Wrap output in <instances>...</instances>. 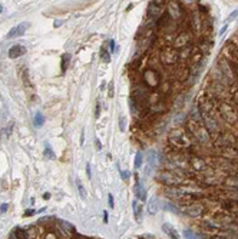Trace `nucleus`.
Instances as JSON below:
<instances>
[{"mask_svg": "<svg viewBox=\"0 0 238 239\" xmlns=\"http://www.w3.org/2000/svg\"><path fill=\"white\" fill-rule=\"evenodd\" d=\"M25 53H26L25 46H22V45H15V46H12L10 50H9V57H10V59H16V57H19V56H23Z\"/></svg>", "mask_w": 238, "mask_h": 239, "instance_id": "obj_2", "label": "nucleus"}, {"mask_svg": "<svg viewBox=\"0 0 238 239\" xmlns=\"http://www.w3.org/2000/svg\"><path fill=\"white\" fill-rule=\"evenodd\" d=\"M95 146H96V148H98V149H99V150H100V149H102V143H100V142H99V139H96V140H95Z\"/></svg>", "mask_w": 238, "mask_h": 239, "instance_id": "obj_16", "label": "nucleus"}, {"mask_svg": "<svg viewBox=\"0 0 238 239\" xmlns=\"http://www.w3.org/2000/svg\"><path fill=\"white\" fill-rule=\"evenodd\" d=\"M86 173H88V178H92V172H90V165L89 163L86 165Z\"/></svg>", "mask_w": 238, "mask_h": 239, "instance_id": "obj_14", "label": "nucleus"}, {"mask_svg": "<svg viewBox=\"0 0 238 239\" xmlns=\"http://www.w3.org/2000/svg\"><path fill=\"white\" fill-rule=\"evenodd\" d=\"M132 206H134L135 219H136L138 222H141V219H142V205H139L138 200H134V202H132Z\"/></svg>", "mask_w": 238, "mask_h": 239, "instance_id": "obj_3", "label": "nucleus"}, {"mask_svg": "<svg viewBox=\"0 0 238 239\" xmlns=\"http://www.w3.org/2000/svg\"><path fill=\"white\" fill-rule=\"evenodd\" d=\"M100 57H102L103 62H108V63L110 62V55L106 53V50H102V52H100Z\"/></svg>", "mask_w": 238, "mask_h": 239, "instance_id": "obj_8", "label": "nucleus"}, {"mask_svg": "<svg viewBox=\"0 0 238 239\" xmlns=\"http://www.w3.org/2000/svg\"><path fill=\"white\" fill-rule=\"evenodd\" d=\"M103 222H105V223L108 222V215H106V212H103Z\"/></svg>", "mask_w": 238, "mask_h": 239, "instance_id": "obj_20", "label": "nucleus"}, {"mask_svg": "<svg viewBox=\"0 0 238 239\" xmlns=\"http://www.w3.org/2000/svg\"><path fill=\"white\" fill-rule=\"evenodd\" d=\"M109 97H113V82H109V92H108Z\"/></svg>", "mask_w": 238, "mask_h": 239, "instance_id": "obj_12", "label": "nucleus"}, {"mask_svg": "<svg viewBox=\"0 0 238 239\" xmlns=\"http://www.w3.org/2000/svg\"><path fill=\"white\" fill-rule=\"evenodd\" d=\"M141 166H142V153L139 152V153H136V158H135V168L139 169Z\"/></svg>", "mask_w": 238, "mask_h": 239, "instance_id": "obj_7", "label": "nucleus"}, {"mask_svg": "<svg viewBox=\"0 0 238 239\" xmlns=\"http://www.w3.org/2000/svg\"><path fill=\"white\" fill-rule=\"evenodd\" d=\"M121 175H122V179H128L129 178V172H126V170L121 172Z\"/></svg>", "mask_w": 238, "mask_h": 239, "instance_id": "obj_15", "label": "nucleus"}, {"mask_svg": "<svg viewBox=\"0 0 238 239\" xmlns=\"http://www.w3.org/2000/svg\"><path fill=\"white\" fill-rule=\"evenodd\" d=\"M6 209H7V205L5 203V205H2V209H0V210H2V212H6Z\"/></svg>", "mask_w": 238, "mask_h": 239, "instance_id": "obj_19", "label": "nucleus"}, {"mask_svg": "<svg viewBox=\"0 0 238 239\" xmlns=\"http://www.w3.org/2000/svg\"><path fill=\"white\" fill-rule=\"evenodd\" d=\"M125 128H126V117L121 116L119 117V129H121V132H125Z\"/></svg>", "mask_w": 238, "mask_h": 239, "instance_id": "obj_6", "label": "nucleus"}, {"mask_svg": "<svg viewBox=\"0 0 238 239\" xmlns=\"http://www.w3.org/2000/svg\"><path fill=\"white\" fill-rule=\"evenodd\" d=\"M69 55H63V67H62V72H65L66 70V67H68V63H69Z\"/></svg>", "mask_w": 238, "mask_h": 239, "instance_id": "obj_11", "label": "nucleus"}, {"mask_svg": "<svg viewBox=\"0 0 238 239\" xmlns=\"http://www.w3.org/2000/svg\"><path fill=\"white\" fill-rule=\"evenodd\" d=\"M95 116L99 117L100 116V107H99V103H96V109H95Z\"/></svg>", "mask_w": 238, "mask_h": 239, "instance_id": "obj_13", "label": "nucleus"}, {"mask_svg": "<svg viewBox=\"0 0 238 239\" xmlns=\"http://www.w3.org/2000/svg\"><path fill=\"white\" fill-rule=\"evenodd\" d=\"M0 12H2V6H0Z\"/></svg>", "mask_w": 238, "mask_h": 239, "instance_id": "obj_21", "label": "nucleus"}, {"mask_svg": "<svg viewBox=\"0 0 238 239\" xmlns=\"http://www.w3.org/2000/svg\"><path fill=\"white\" fill-rule=\"evenodd\" d=\"M135 193H136V198H138V199H141V200H145V199H146V192H145L144 188H141L138 179H136V185H135Z\"/></svg>", "mask_w": 238, "mask_h": 239, "instance_id": "obj_4", "label": "nucleus"}, {"mask_svg": "<svg viewBox=\"0 0 238 239\" xmlns=\"http://www.w3.org/2000/svg\"><path fill=\"white\" fill-rule=\"evenodd\" d=\"M76 186H78V190H79L80 198H82V199H85V198H86V190L83 189V185H82V182H80L79 179H76Z\"/></svg>", "mask_w": 238, "mask_h": 239, "instance_id": "obj_5", "label": "nucleus"}, {"mask_svg": "<svg viewBox=\"0 0 238 239\" xmlns=\"http://www.w3.org/2000/svg\"><path fill=\"white\" fill-rule=\"evenodd\" d=\"M45 156L50 158V159H55V153H53L52 149H49V146H46V149H45Z\"/></svg>", "mask_w": 238, "mask_h": 239, "instance_id": "obj_10", "label": "nucleus"}, {"mask_svg": "<svg viewBox=\"0 0 238 239\" xmlns=\"http://www.w3.org/2000/svg\"><path fill=\"white\" fill-rule=\"evenodd\" d=\"M109 45H110V50H115V42H113V40H110V43H109Z\"/></svg>", "mask_w": 238, "mask_h": 239, "instance_id": "obj_18", "label": "nucleus"}, {"mask_svg": "<svg viewBox=\"0 0 238 239\" xmlns=\"http://www.w3.org/2000/svg\"><path fill=\"white\" fill-rule=\"evenodd\" d=\"M43 116L42 113H36V119H35V125H43Z\"/></svg>", "mask_w": 238, "mask_h": 239, "instance_id": "obj_9", "label": "nucleus"}, {"mask_svg": "<svg viewBox=\"0 0 238 239\" xmlns=\"http://www.w3.org/2000/svg\"><path fill=\"white\" fill-rule=\"evenodd\" d=\"M109 205H110V208H113V196L112 195H109Z\"/></svg>", "mask_w": 238, "mask_h": 239, "instance_id": "obj_17", "label": "nucleus"}, {"mask_svg": "<svg viewBox=\"0 0 238 239\" xmlns=\"http://www.w3.org/2000/svg\"><path fill=\"white\" fill-rule=\"evenodd\" d=\"M27 26H29V23H26V22H23V23H20L19 26H16V27H13L9 33H7V39H13V37H19V36H22L23 33H25V30L27 29Z\"/></svg>", "mask_w": 238, "mask_h": 239, "instance_id": "obj_1", "label": "nucleus"}]
</instances>
